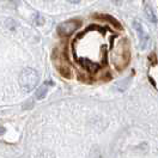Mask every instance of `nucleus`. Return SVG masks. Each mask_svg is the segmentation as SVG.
<instances>
[{
    "label": "nucleus",
    "mask_w": 158,
    "mask_h": 158,
    "mask_svg": "<svg viewBox=\"0 0 158 158\" xmlns=\"http://www.w3.org/2000/svg\"><path fill=\"white\" fill-rule=\"evenodd\" d=\"M4 133H5V128L4 127H0V135L4 134Z\"/></svg>",
    "instance_id": "9"
},
{
    "label": "nucleus",
    "mask_w": 158,
    "mask_h": 158,
    "mask_svg": "<svg viewBox=\"0 0 158 158\" xmlns=\"http://www.w3.org/2000/svg\"><path fill=\"white\" fill-rule=\"evenodd\" d=\"M69 2H71V4H78L80 0H67Z\"/></svg>",
    "instance_id": "8"
},
{
    "label": "nucleus",
    "mask_w": 158,
    "mask_h": 158,
    "mask_svg": "<svg viewBox=\"0 0 158 158\" xmlns=\"http://www.w3.org/2000/svg\"><path fill=\"white\" fill-rule=\"evenodd\" d=\"M39 81V73L35 71L34 69H24L20 72L19 77V83L20 86L25 91H30L32 90Z\"/></svg>",
    "instance_id": "1"
},
{
    "label": "nucleus",
    "mask_w": 158,
    "mask_h": 158,
    "mask_svg": "<svg viewBox=\"0 0 158 158\" xmlns=\"http://www.w3.org/2000/svg\"><path fill=\"white\" fill-rule=\"evenodd\" d=\"M80 27V22L77 19H71L67 22H64L61 23L59 27H58V34L62 37H66V36H71L76 30Z\"/></svg>",
    "instance_id": "2"
},
{
    "label": "nucleus",
    "mask_w": 158,
    "mask_h": 158,
    "mask_svg": "<svg viewBox=\"0 0 158 158\" xmlns=\"http://www.w3.org/2000/svg\"><path fill=\"white\" fill-rule=\"evenodd\" d=\"M145 16H146V18H148L150 22H152V23H156V22H157V16H156L155 11L152 10V7H151L150 5H146V6H145Z\"/></svg>",
    "instance_id": "5"
},
{
    "label": "nucleus",
    "mask_w": 158,
    "mask_h": 158,
    "mask_svg": "<svg viewBox=\"0 0 158 158\" xmlns=\"http://www.w3.org/2000/svg\"><path fill=\"white\" fill-rule=\"evenodd\" d=\"M6 25H7V28H10V29L12 28V29H13L15 25H16V22L13 19H7L6 20Z\"/></svg>",
    "instance_id": "7"
},
{
    "label": "nucleus",
    "mask_w": 158,
    "mask_h": 158,
    "mask_svg": "<svg viewBox=\"0 0 158 158\" xmlns=\"http://www.w3.org/2000/svg\"><path fill=\"white\" fill-rule=\"evenodd\" d=\"M35 19H36L35 23H36L37 25H42V24L44 23V19H43V17H42L41 15H36V16H35Z\"/></svg>",
    "instance_id": "6"
},
{
    "label": "nucleus",
    "mask_w": 158,
    "mask_h": 158,
    "mask_svg": "<svg viewBox=\"0 0 158 158\" xmlns=\"http://www.w3.org/2000/svg\"><path fill=\"white\" fill-rule=\"evenodd\" d=\"M52 84L49 81H46V83H43L41 86H40V89L37 90V92H36V98L37 99H42L44 98V96H46V94H47V91H48V85Z\"/></svg>",
    "instance_id": "4"
},
{
    "label": "nucleus",
    "mask_w": 158,
    "mask_h": 158,
    "mask_svg": "<svg viewBox=\"0 0 158 158\" xmlns=\"http://www.w3.org/2000/svg\"><path fill=\"white\" fill-rule=\"evenodd\" d=\"M133 25H134V28H135V31H137V34H138V37H139V44H140V48L144 50L148 48V42H150V37H148V32L144 30L143 28V25H141V23L140 22H134L133 23Z\"/></svg>",
    "instance_id": "3"
},
{
    "label": "nucleus",
    "mask_w": 158,
    "mask_h": 158,
    "mask_svg": "<svg viewBox=\"0 0 158 158\" xmlns=\"http://www.w3.org/2000/svg\"><path fill=\"white\" fill-rule=\"evenodd\" d=\"M47 1H50V0H47Z\"/></svg>",
    "instance_id": "10"
}]
</instances>
